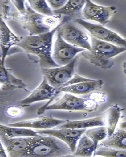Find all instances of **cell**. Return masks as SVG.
<instances>
[{"mask_svg": "<svg viewBox=\"0 0 126 157\" xmlns=\"http://www.w3.org/2000/svg\"><path fill=\"white\" fill-rule=\"evenodd\" d=\"M8 157L5 148L3 145L2 142L0 140V157Z\"/></svg>", "mask_w": 126, "mask_h": 157, "instance_id": "31", "label": "cell"}, {"mask_svg": "<svg viewBox=\"0 0 126 157\" xmlns=\"http://www.w3.org/2000/svg\"><path fill=\"white\" fill-rule=\"evenodd\" d=\"M86 1H68L65 5L60 9L53 10L54 15L67 17L71 20L82 19L83 9Z\"/></svg>", "mask_w": 126, "mask_h": 157, "instance_id": "17", "label": "cell"}, {"mask_svg": "<svg viewBox=\"0 0 126 157\" xmlns=\"http://www.w3.org/2000/svg\"><path fill=\"white\" fill-rule=\"evenodd\" d=\"M2 51H1V48H0V59H1V58H2Z\"/></svg>", "mask_w": 126, "mask_h": 157, "instance_id": "32", "label": "cell"}, {"mask_svg": "<svg viewBox=\"0 0 126 157\" xmlns=\"http://www.w3.org/2000/svg\"><path fill=\"white\" fill-rule=\"evenodd\" d=\"M72 154L68 145L59 139L51 136H41L37 137L26 157L69 156Z\"/></svg>", "mask_w": 126, "mask_h": 157, "instance_id": "3", "label": "cell"}, {"mask_svg": "<svg viewBox=\"0 0 126 157\" xmlns=\"http://www.w3.org/2000/svg\"><path fill=\"white\" fill-rule=\"evenodd\" d=\"M5 60L0 59V83L6 85L15 86L28 91L27 85L22 80L14 75L5 66Z\"/></svg>", "mask_w": 126, "mask_h": 157, "instance_id": "22", "label": "cell"}, {"mask_svg": "<svg viewBox=\"0 0 126 157\" xmlns=\"http://www.w3.org/2000/svg\"><path fill=\"white\" fill-rule=\"evenodd\" d=\"M81 53V55L95 66L104 69H109L114 66L113 59H106L99 56L91 51L85 50Z\"/></svg>", "mask_w": 126, "mask_h": 157, "instance_id": "24", "label": "cell"}, {"mask_svg": "<svg viewBox=\"0 0 126 157\" xmlns=\"http://www.w3.org/2000/svg\"><path fill=\"white\" fill-rule=\"evenodd\" d=\"M109 107L100 115L107 128L109 137L115 131L117 123L120 120L122 109L117 105H109Z\"/></svg>", "mask_w": 126, "mask_h": 157, "instance_id": "18", "label": "cell"}, {"mask_svg": "<svg viewBox=\"0 0 126 157\" xmlns=\"http://www.w3.org/2000/svg\"><path fill=\"white\" fill-rule=\"evenodd\" d=\"M86 130L85 129L63 128L39 130L36 132L40 135L53 136L59 139L68 145L73 154L76 150L78 142Z\"/></svg>", "mask_w": 126, "mask_h": 157, "instance_id": "12", "label": "cell"}, {"mask_svg": "<svg viewBox=\"0 0 126 157\" xmlns=\"http://www.w3.org/2000/svg\"><path fill=\"white\" fill-rule=\"evenodd\" d=\"M104 126L102 117L85 119V120L71 121L67 120L66 123L57 127V129L68 128L74 129H82L87 128Z\"/></svg>", "mask_w": 126, "mask_h": 157, "instance_id": "20", "label": "cell"}, {"mask_svg": "<svg viewBox=\"0 0 126 157\" xmlns=\"http://www.w3.org/2000/svg\"><path fill=\"white\" fill-rule=\"evenodd\" d=\"M116 12L117 8L116 6H102L88 0L86 1L83 9L82 18L83 20L98 22L103 26L108 23Z\"/></svg>", "mask_w": 126, "mask_h": 157, "instance_id": "9", "label": "cell"}, {"mask_svg": "<svg viewBox=\"0 0 126 157\" xmlns=\"http://www.w3.org/2000/svg\"><path fill=\"white\" fill-rule=\"evenodd\" d=\"M59 25L51 31L45 34L21 37L20 41L16 46L20 47L26 53L38 57L41 68L58 67L59 66L52 58V52L53 37Z\"/></svg>", "mask_w": 126, "mask_h": 157, "instance_id": "2", "label": "cell"}, {"mask_svg": "<svg viewBox=\"0 0 126 157\" xmlns=\"http://www.w3.org/2000/svg\"><path fill=\"white\" fill-rule=\"evenodd\" d=\"M91 52L106 59H113L116 56L125 52L126 47H119L91 36Z\"/></svg>", "mask_w": 126, "mask_h": 157, "instance_id": "15", "label": "cell"}, {"mask_svg": "<svg viewBox=\"0 0 126 157\" xmlns=\"http://www.w3.org/2000/svg\"><path fill=\"white\" fill-rule=\"evenodd\" d=\"M60 92H61L59 90L51 86L43 76V80L38 86L26 98L18 101L17 105L24 108L29 106L34 103L50 100L45 105H48Z\"/></svg>", "mask_w": 126, "mask_h": 157, "instance_id": "11", "label": "cell"}, {"mask_svg": "<svg viewBox=\"0 0 126 157\" xmlns=\"http://www.w3.org/2000/svg\"><path fill=\"white\" fill-rule=\"evenodd\" d=\"M25 5L26 8L22 12L10 11L3 19L18 22L29 32V35H39L49 33L57 27L62 21L63 16L61 15L44 16L32 9L27 1H25Z\"/></svg>", "mask_w": 126, "mask_h": 157, "instance_id": "1", "label": "cell"}, {"mask_svg": "<svg viewBox=\"0 0 126 157\" xmlns=\"http://www.w3.org/2000/svg\"><path fill=\"white\" fill-rule=\"evenodd\" d=\"M67 120L55 119L50 117L43 116L6 125L12 127L48 130L61 125L66 123Z\"/></svg>", "mask_w": 126, "mask_h": 157, "instance_id": "13", "label": "cell"}, {"mask_svg": "<svg viewBox=\"0 0 126 157\" xmlns=\"http://www.w3.org/2000/svg\"><path fill=\"white\" fill-rule=\"evenodd\" d=\"M77 58L65 66L53 68H41V72L47 82L55 89L64 87L75 74V64Z\"/></svg>", "mask_w": 126, "mask_h": 157, "instance_id": "6", "label": "cell"}, {"mask_svg": "<svg viewBox=\"0 0 126 157\" xmlns=\"http://www.w3.org/2000/svg\"><path fill=\"white\" fill-rule=\"evenodd\" d=\"M24 108L18 105H12L7 107L4 112L6 116L10 118L21 117L24 114Z\"/></svg>", "mask_w": 126, "mask_h": 157, "instance_id": "28", "label": "cell"}, {"mask_svg": "<svg viewBox=\"0 0 126 157\" xmlns=\"http://www.w3.org/2000/svg\"><path fill=\"white\" fill-rule=\"evenodd\" d=\"M93 79L85 78L77 74H75L72 78L71 79V80L65 84L64 87L72 85L78 84V83H79L83 82L91 81Z\"/></svg>", "mask_w": 126, "mask_h": 157, "instance_id": "29", "label": "cell"}, {"mask_svg": "<svg viewBox=\"0 0 126 157\" xmlns=\"http://www.w3.org/2000/svg\"><path fill=\"white\" fill-rule=\"evenodd\" d=\"M27 2L32 9L40 14L47 16L54 15L52 9L49 6L47 1L29 0Z\"/></svg>", "mask_w": 126, "mask_h": 157, "instance_id": "26", "label": "cell"}, {"mask_svg": "<svg viewBox=\"0 0 126 157\" xmlns=\"http://www.w3.org/2000/svg\"><path fill=\"white\" fill-rule=\"evenodd\" d=\"M84 134L93 142L96 148L99 142L103 141L108 136L107 128L105 126H98L95 128L86 130Z\"/></svg>", "mask_w": 126, "mask_h": 157, "instance_id": "25", "label": "cell"}, {"mask_svg": "<svg viewBox=\"0 0 126 157\" xmlns=\"http://www.w3.org/2000/svg\"><path fill=\"white\" fill-rule=\"evenodd\" d=\"M41 136L36 131L30 128L15 127L0 124V137L8 138L16 137H39Z\"/></svg>", "mask_w": 126, "mask_h": 157, "instance_id": "19", "label": "cell"}, {"mask_svg": "<svg viewBox=\"0 0 126 157\" xmlns=\"http://www.w3.org/2000/svg\"><path fill=\"white\" fill-rule=\"evenodd\" d=\"M73 21L86 29L89 32L91 37L119 47H126L125 39L120 36L115 32L106 28L103 25L89 23L82 19H76Z\"/></svg>", "mask_w": 126, "mask_h": 157, "instance_id": "7", "label": "cell"}, {"mask_svg": "<svg viewBox=\"0 0 126 157\" xmlns=\"http://www.w3.org/2000/svg\"><path fill=\"white\" fill-rule=\"evenodd\" d=\"M93 142L84 133L79 139L75 152L72 156L91 157L96 149Z\"/></svg>", "mask_w": 126, "mask_h": 157, "instance_id": "23", "label": "cell"}, {"mask_svg": "<svg viewBox=\"0 0 126 157\" xmlns=\"http://www.w3.org/2000/svg\"><path fill=\"white\" fill-rule=\"evenodd\" d=\"M37 137H28L8 138L0 137V140L8 156L26 157L36 141Z\"/></svg>", "mask_w": 126, "mask_h": 157, "instance_id": "10", "label": "cell"}, {"mask_svg": "<svg viewBox=\"0 0 126 157\" xmlns=\"http://www.w3.org/2000/svg\"><path fill=\"white\" fill-rule=\"evenodd\" d=\"M57 32L68 44L87 51H90L91 49L89 37L69 18L64 17Z\"/></svg>", "mask_w": 126, "mask_h": 157, "instance_id": "5", "label": "cell"}, {"mask_svg": "<svg viewBox=\"0 0 126 157\" xmlns=\"http://www.w3.org/2000/svg\"><path fill=\"white\" fill-rule=\"evenodd\" d=\"M98 104L94 100L79 98L67 93L62 98L51 105L39 108L38 115H41L47 110L81 111L92 112L97 110Z\"/></svg>", "mask_w": 126, "mask_h": 157, "instance_id": "4", "label": "cell"}, {"mask_svg": "<svg viewBox=\"0 0 126 157\" xmlns=\"http://www.w3.org/2000/svg\"><path fill=\"white\" fill-rule=\"evenodd\" d=\"M68 1H65V0H60V1H47V2L48 3L50 7H51L53 10H57L62 8Z\"/></svg>", "mask_w": 126, "mask_h": 157, "instance_id": "30", "label": "cell"}, {"mask_svg": "<svg viewBox=\"0 0 126 157\" xmlns=\"http://www.w3.org/2000/svg\"><path fill=\"white\" fill-rule=\"evenodd\" d=\"M94 156L106 157H126V150H119L111 147H103L96 148L94 152Z\"/></svg>", "mask_w": 126, "mask_h": 157, "instance_id": "27", "label": "cell"}, {"mask_svg": "<svg viewBox=\"0 0 126 157\" xmlns=\"http://www.w3.org/2000/svg\"><path fill=\"white\" fill-rule=\"evenodd\" d=\"M104 82L101 80H92L91 81L83 82L78 84L67 86L59 90L64 92L77 95H84L97 91L102 88Z\"/></svg>", "mask_w": 126, "mask_h": 157, "instance_id": "16", "label": "cell"}, {"mask_svg": "<svg viewBox=\"0 0 126 157\" xmlns=\"http://www.w3.org/2000/svg\"><path fill=\"white\" fill-rule=\"evenodd\" d=\"M21 37L14 34L0 14V48L3 60H5L10 50L20 41Z\"/></svg>", "mask_w": 126, "mask_h": 157, "instance_id": "14", "label": "cell"}, {"mask_svg": "<svg viewBox=\"0 0 126 157\" xmlns=\"http://www.w3.org/2000/svg\"><path fill=\"white\" fill-rule=\"evenodd\" d=\"M103 147H111L119 150L126 149V132L118 129L111 136L107 137L100 143Z\"/></svg>", "mask_w": 126, "mask_h": 157, "instance_id": "21", "label": "cell"}, {"mask_svg": "<svg viewBox=\"0 0 126 157\" xmlns=\"http://www.w3.org/2000/svg\"><path fill=\"white\" fill-rule=\"evenodd\" d=\"M57 33L56 38L52 52V58L59 66H64L73 60L78 53L85 50L68 44L63 39L57 31Z\"/></svg>", "mask_w": 126, "mask_h": 157, "instance_id": "8", "label": "cell"}]
</instances>
